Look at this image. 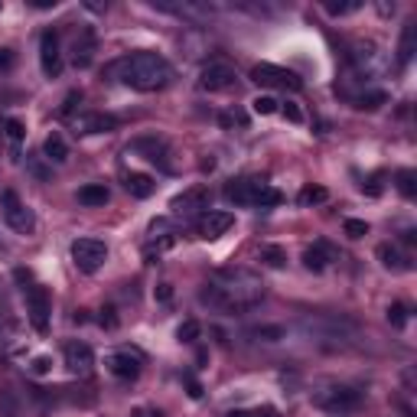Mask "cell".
Here are the masks:
<instances>
[{"instance_id": "obj_46", "label": "cell", "mask_w": 417, "mask_h": 417, "mask_svg": "<svg viewBox=\"0 0 417 417\" xmlns=\"http://www.w3.org/2000/svg\"><path fill=\"white\" fill-rule=\"evenodd\" d=\"M190 395H192V398H202V388H199V385H196L192 379H190Z\"/></svg>"}, {"instance_id": "obj_17", "label": "cell", "mask_w": 417, "mask_h": 417, "mask_svg": "<svg viewBox=\"0 0 417 417\" xmlns=\"http://www.w3.org/2000/svg\"><path fill=\"white\" fill-rule=\"evenodd\" d=\"M332 261H339V251H336L330 241H316L313 248H306V251H304V267H306V271H313V274L326 271Z\"/></svg>"}, {"instance_id": "obj_25", "label": "cell", "mask_w": 417, "mask_h": 417, "mask_svg": "<svg viewBox=\"0 0 417 417\" xmlns=\"http://www.w3.org/2000/svg\"><path fill=\"white\" fill-rule=\"evenodd\" d=\"M92 56H95V33H85L82 39H76V66L85 69L88 62H92Z\"/></svg>"}, {"instance_id": "obj_11", "label": "cell", "mask_w": 417, "mask_h": 417, "mask_svg": "<svg viewBox=\"0 0 417 417\" xmlns=\"http://www.w3.org/2000/svg\"><path fill=\"white\" fill-rule=\"evenodd\" d=\"M238 82L235 69L228 66V62H206L199 72V85L206 88V92H225V88H232Z\"/></svg>"}, {"instance_id": "obj_29", "label": "cell", "mask_w": 417, "mask_h": 417, "mask_svg": "<svg viewBox=\"0 0 417 417\" xmlns=\"http://www.w3.org/2000/svg\"><path fill=\"white\" fill-rule=\"evenodd\" d=\"M326 196H330V192L323 190V186H306V190H300L297 202H300V206H316V202H326Z\"/></svg>"}, {"instance_id": "obj_35", "label": "cell", "mask_w": 417, "mask_h": 417, "mask_svg": "<svg viewBox=\"0 0 417 417\" xmlns=\"http://www.w3.org/2000/svg\"><path fill=\"white\" fill-rule=\"evenodd\" d=\"M199 332H202L199 323H196V320H186L180 330H176V336H180L183 342H196V339H199Z\"/></svg>"}, {"instance_id": "obj_43", "label": "cell", "mask_w": 417, "mask_h": 417, "mask_svg": "<svg viewBox=\"0 0 417 417\" xmlns=\"http://www.w3.org/2000/svg\"><path fill=\"white\" fill-rule=\"evenodd\" d=\"M13 66V52L10 49H0V69H10Z\"/></svg>"}, {"instance_id": "obj_13", "label": "cell", "mask_w": 417, "mask_h": 417, "mask_svg": "<svg viewBox=\"0 0 417 417\" xmlns=\"http://www.w3.org/2000/svg\"><path fill=\"white\" fill-rule=\"evenodd\" d=\"M232 225H235V215H232V212H215V208H208V212H202V215L196 218V232H199V238H206V241L222 238Z\"/></svg>"}, {"instance_id": "obj_32", "label": "cell", "mask_w": 417, "mask_h": 417, "mask_svg": "<svg viewBox=\"0 0 417 417\" xmlns=\"http://www.w3.org/2000/svg\"><path fill=\"white\" fill-rule=\"evenodd\" d=\"M251 336H257V339H264V342H281L287 336L284 326H261V330H255Z\"/></svg>"}, {"instance_id": "obj_14", "label": "cell", "mask_w": 417, "mask_h": 417, "mask_svg": "<svg viewBox=\"0 0 417 417\" xmlns=\"http://www.w3.org/2000/svg\"><path fill=\"white\" fill-rule=\"evenodd\" d=\"M39 62H43V72L49 78H56L62 72V52H59V36L56 29H46L39 36Z\"/></svg>"}, {"instance_id": "obj_45", "label": "cell", "mask_w": 417, "mask_h": 417, "mask_svg": "<svg viewBox=\"0 0 417 417\" xmlns=\"http://www.w3.org/2000/svg\"><path fill=\"white\" fill-rule=\"evenodd\" d=\"M157 294H160V300H170V294H173L170 284H160V290H157Z\"/></svg>"}, {"instance_id": "obj_6", "label": "cell", "mask_w": 417, "mask_h": 417, "mask_svg": "<svg viewBox=\"0 0 417 417\" xmlns=\"http://www.w3.org/2000/svg\"><path fill=\"white\" fill-rule=\"evenodd\" d=\"M72 261L82 274H95L108 261V245L101 238H78V241H72Z\"/></svg>"}, {"instance_id": "obj_15", "label": "cell", "mask_w": 417, "mask_h": 417, "mask_svg": "<svg viewBox=\"0 0 417 417\" xmlns=\"http://www.w3.org/2000/svg\"><path fill=\"white\" fill-rule=\"evenodd\" d=\"M62 355H66V369L72 372V375H88V372L95 369V352H92V346H85V342H66V349H62Z\"/></svg>"}, {"instance_id": "obj_41", "label": "cell", "mask_w": 417, "mask_h": 417, "mask_svg": "<svg viewBox=\"0 0 417 417\" xmlns=\"http://www.w3.org/2000/svg\"><path fill=\"white\" fill-rule=\"evenodd\" d=\"M381 180H385V176H381V173H375V176L369 180V186H365V192H369V196H379V192H381Z\"/></svg>"}, {"instance_id": "obj_26", "label": "cell", "mask_w": 417, "mask_h": 417, "mask_svg": "<svg viewBox=\"0 0 417 417\" xmlns=\"http://www.w3.org/2000/svg\"><path fill=\"white\" fill-rule=\"evenodd\" d=\"M3 134H7V141H10V153H13V160L20 157V143H23V124L17 121V118H7L3 121Z\"/></svg>"}, {"instance_id": "obj_22", "label": "cell", "mask_w": 417, "mask_h": 417, "mask_svg": "<svg viewBox=\"0 0 417 417\" xmlns=\"http://www.w3.org/2000/svg\"><path fill=\"white\" fill-rule=\"evenodd\" d=\"M108 199H111V192H108L104 183H88V186L78 190V202H82V206H104Z\"/></svg>"}, {"instance_id": "obj_4", "label": "cell", "mask_w": 417, "mask_h": 417, "mask_svg": "<svg viewBox=\"0 0 417 417\" xmlns=\"http://www.w3.org/2000/svg\"><path fill=\"white\" fill-rule=\"evenodd\" d=\"M362 391L349 388V385H330V388L313 391V404L320 411H330V414H349V411L362 408Z\"/></svg>"}, {"instance_id": "obj_12", "label": "cell", "mask_w": 417, "mask_h": 417, "mask_svg": "<svg viewBox=\"0 0 417 417\" xmlns=\"http://www.w3.org/2000/svg\"><path fill=\"white\" fill-rule=\"evenodd\" d=\"M127 150L134 153H143V160L157 163L160 170L173 173V163H170V147H167V141H160V137H137V141L127 147Z\"/></svg>"}, {"instance_id": "obj_7", "label": "cell", "mask_w": 417, "mask_h": 417, "mask_svg": "<svg viewBox=\"0 0 417 417\" xmlns=\"http://www.w3.org/2000/svg\"><path fill=\"white\" fill-rule=\"evenodd\" d=\"M251 78L257 85L264 88H281V92H300L304 88V78L290 72V69H281V66H271V62H261V66L251 69Z\"/></svg>"}, {"instance_id": "obj_28", "label": "cell", "mask_w": 417, "mask_h": 417, "mask_svg": "<svg viewBox=\"0 0 417 417\" xmlns=\"http://www.w3.org/2000/svg\"><path fill=\"white\" fill-rule=\"evenodd\" d=\"M261 261L267 267H284L287 264V251L281 245H261Z\"/></svg>"}, {"instance_id": "obj_33", "label": "cell", "mask_w": 417, "mask_h": 417, "mask_svg": "<svg viewBox=\"0 0 417 417\" xmlns=\"http://www.w3.org/2000/svg\"><path fill=\"white\" fill-rule=\"evenodd\" d=\"M277 104H281V101H277L274 95H257L255 101H251V108H255L257 114H274V111H277Z\"/></svg>"}, {"instance_id": "obj_47", "label": "cell", "mask_w": 417, "mask_h": 417, "mask_svg": "<svg viewBox=\"0 0 417 417\" xmlns=\"http://www.w3.org/2000/svg\"><path fill=\"white\" fill-rule=\"evenodd\" d=\"M36 7L39 10H49V7H56V0H36Z\"/></svg>"}, {"instance_id": "obj_16", "label": "cell", "mask_w": 417, "mask_h": 417, "mask_svg": "<svg viewBox=\"0 0 417 417\" xmlns=\"http://www.w3.org/2000/svg\"><path fill=\"white\" fill-rule=\"evenodd\" d=\"M108 372H111L114 379H124V381H134L141 375V355H134V352L121 349L108 355Z\"/></svg>"}, {"instance_id": "obj_24", "label": "cell", "mask_w": 417, "mask_h": 417, "mask_svg": "<svg viewBox=\"0 0 417 417\" xmlns=\"http://www.w3.org/2000/svg\"><path fill=\"white\" fill-rule=\"evenodd\" d=\"M43 153H46V160H52V163H66L69 160V147H66V141H62L59 134H49L46 143H43Z\"/></svg>"}, {"instance_id": "obj_23", "label": "cell", "mask_w": 417, "mask_h": 417, "mask_svg": "<svg viewBox=\"0 0 417 417\" xmlns=\"http://www.w3.org/2000/svg\"><path fill=\"white\" fill-rule=\"evenodd\" d=\"M379 261L388 267V271H408V267H411L408 257L401 255L395 245H388V241H385V245H379Z\"/></svg>"}, {"instance_id": "obj_19", "label": "cell", "mask_w": 417, "mask_h": 417, "mask_svg": "<svg viewBox=\"0 0 417 417\" xmlns=\"http://www.w3.org/2000/svg\"><path fill=\"white\" fill-rule=\"evenodd\" d=\"M352 62H355V69H359V72L372 76V72H375V66H379V46H375V43H355Z\"/></svg>"}, {"instance_id": "obj_20", "label": "cell", "mask_w": 417, "mask_h": 417, "mask_svg": "<svg viewBox=\"0 0 417 417\" xmlns=\"http://www.w3.org/2000/svg\"><path fill=\"white\" fill-rule=\"evenodd\" d=\"M124 190L131 192V196H137V199H147V196H153V190H157V180L147 176V173H127V176H124Z\"/></svg>"}, {"instance_id": "obj_10", "label": "cell", "mask_w": 417, "mask_h": 417, "mask_svg": "<svg viewBox=\"0 0 417 417\" xmlns=\"http://www.w3.org/2000/svg\"><path fill=\"white\" fill-rule=\"evenodd\" d=\"M170 208H173V215H183V218L202 215V212H208V190L206 186H192V190L173 196Z\"/></svg>"}, {"instance_id": "obj_39", "label": "cell", "mask_w": 417, "mask_h": 417, "mask_svg": "<svg viewBox=\"0 0 417 417\" xmlns=\"http://www.w3.org/2000/svg\"><path fill=\"white\" fill-rule=\"evenodd\" d=\"M225 417H274V411H228Z\"/></svg>"}, {"instance_id": "obj_21", "label": "cell", "mask_w": 417, "mask_h": 417, "mask_svg": "<svg viewBox=\"0 0 417 417\" xmlns=\"http://www.w3.org/2000/svg\"><path fill=\"white\" fill-rule=\"evenodd\" d=\"M414 43H417V23L414 20H408L404 29H401V43H398V66L401 69L414 59Z\"/></svg>"}, {"instance_id": "obj_36", "label": "cell", "mask_w": 417, "mask_h": 417, "mask_svg": "<svg viewBox=\"0 0 417 417\" xmlns=\"http://www.w3.org/2000/svg\"><path fill=\"white\" fill-rule=\"evenodd\" d=\"M281 111H284V118L290 124H304V111H300V104H297V101H284Z\"/></svg>"}, {"instance_id": "obj_5", "label": "cell", "mask_w": 417, "mask_h": 417, "mask_svg": "<svg viewBox=\"0 0 417 417\" xmlns=\"http://www.w3.org/2000/svg\"><path fill=\"white\" fill-rule=\"evenodd\" d=\"M304 330L320 342H349L359 326L342 316H310V320H304Z\"/></svg>"}, {"instance_id": "obj_9", "label": "cell", "mask_w": 417, "mask_h": 417, "mask_svg": "<svg viewBox=\"0 0 417 417\" xmlns=\"http://www.w3.org/2000/svg\"><path fill=\"white\" fill-rule=\"evenodd\" d=\"M23 294H27V313H29V323H33V330L36 332H49V313H52V304H49V294L46 287H23Z\"/></svg>"}, {"instance_id": "obj_3", "label": "cell", "mask_w": 417, "mask_h": 417, "mask_svg": "<svg viewBox=\"0 0 417 417\" xmlns=\"http://www.w3.org/2000/svg\"><path fill=\"white\" fill-rule=\"evenodd\" d=\"M225 199L235 202V206H277V202L284 199L281 192L271 186V183H264L261 176H238V180H232L225 186Z\"/></svg>"}, {"instance_id": "obj_8", "label": "cell", "mask_w": 417, "mask_h": 417, "mask_svg": "<svg viewBox=\"0 0 417 417\" xmlns=\"http://www.w3.org/2000/svg\"><path fill=\"white\" fill-rule=\"evenodd\" d=\"M0 208H3V218H7V225L13 228V232H20V235H29L33 228H36V218H33V212H29L23 202H20V196L13 190H3L0 192Z\"/></svg>"}, {"instance_id": "obj_42", "label": "cell", "mask_w": 417, "mask_h": 417, "mask_svg": "<svg viewBox=\"0 0 417 417\" xmlns=\"http://www.w3.org/2000/svg\"><path fill=\"white\" fill-rule=\"evenodd\" d=\"M111 306H108V310H101V326H108V330H114V326H118V320H114V316H111Z\"/></svg>"}, {"instance_id": "obj_38", "label": "cell", "mask_w": 417, "mask_h": 417, "mask_svg": "<svg viewBox=\"0 0 417 417\" xmlns=\"http://www.w3.org/2000/svg\"><path fill=\"white\" fill-rule=\"evenodd\" d=\"M29 369L36 372V375H46V372L52 369V359H49V355H39V359H33V365H29Z\"/></svg>"}, {"instance_id": "obj_37", "label": "cell", "mask_w": 417, "mask_h": 417, "mask_svg": "<svg viewBox=\"0 0 417 417\" xmlns=\"http://www.w3.org/2000/svg\"><path fill=\"white\" fill-rule=\"evenodd\" d=\"M352 10H359V3H326V13H330V17H346Z\"/></svg>"}, {"instance_id": "obj_27", "label": "cell", "mask_w": 417, "mask_h": 417, "mask_svg": "<svg viewBox=\"0 0 417 417\" xmlns=\"http://www.w3.org/2000/svg\"><path fill=\"white\" fill-rule=\"evenodd\" d=\"M395 183H398V192L404 196V199H414L417 196V173L414 170H398Z\"/></svg>"}, {"instance_id": "obj_31", "label": "cell", "mask_w": 417, "mask_h": 417, "mask_svg": "<svg viewBox=\"0 0 417 417\" xmlns=\"http://www.w3.org/2000/svg\"><path fill=\"white\" fill-rule=\"evenodd\" d=\"M342 232H346L349 238H365L369 235V222H365V218H346Z\"/></svg>"}, {"instance_id": "obj_44", "label": "cell", "mask_w": 417, "mask_h": 417, "mask_svg": "<svg viewBox=\"0 0 417 417\" xmlns=\"http://www.w3.org/2000/svg\"><path fill=\"white\" fill-rule=\"evenodd\" d=\"M29 170H33V173H36V176H39V180H46V170H43V167H39V163H36V157H29Z\"/></svg>"}, {"instance_id": "obj_30", "label": "cell", "mask_w": 417, "mask_h": 417, "mask_svg": "<svg viewBox=\"0 0 417 417\" xmlns=\"http://www.w3.org/2000/svg\"><path fill=\"white\" fill-rule=\"evenodd\" d=\"M385 101H388L385 92H365V95L355 98V108H369V111H375V108H381Z\"/></svg>"}, {"instance_id": "obj_1", "label": "cell", "mask_w": 417, "mask_h": 417, "mask_svg": "<svg viewBox=\"0 0 417 417\" xmlns=\"http://www.w3.org/2000/svg\"><path fill=\"white\" fill-rule=\"evenodd\" d=\"M199 300L218 313H241L264 300V281L248 267H225L199 290Z\"/></svg>"}, {"instance_id": "obj_34", "label": "cell", "mask_w": 417, "mask_h": 417, "mask_svg": "<svg viewBox=\"0 0 417 417\" xmlns=\"http://www.w3.org/2000/svg\"><path fill=\"white\" fill-rule=\"evenodd\" d=\"M388 323L395 326V330H401V326L408 323V306H404V304H391L388 306Z\"/></svg>"}, {"instance_id": "obj_2", "label": "cell", "mask_w": 417, "mask_h": 417, "mask_svg": "<svg viewBox=\"0 0 417 417\" xmlns=\"http://www.w3.org/2000/svg\"><path fill=\"white\" fill-rule=\"evenodd\" d=\"M118 82L134 92H163L173 82V66L157 52H134L111 66Z\"/></svg>"}, {"instance_id": "obj_18", "label": "cell", "mask_w": 417, "mask_h": 417, "mask_svg": "<svg viewBox=\"0 0 417 417\" xmlns=\"http://www.w3.org/2000/svg\"><path fill=\"white\" fill-rule=\"evenodd\" d=\"M114 127H118V118H111V114H82V118H76L78 134H111Z\"/></svg>"}, {"instance_id": "obj_40", "label": "cell", "mask_w": 417, "mask_h": 417, "mask_svg": "<svg viewBox=\"0 0 417 417\" xmlns=\"http://www.w3.org/2000/svg\"><path fill=\"white\" fill-rule=\"evenodd\" d=\"M218 121L225 124V127H232V124H245V114H238V111H228V114H222Z\"/></svg>"}]
</instances>
